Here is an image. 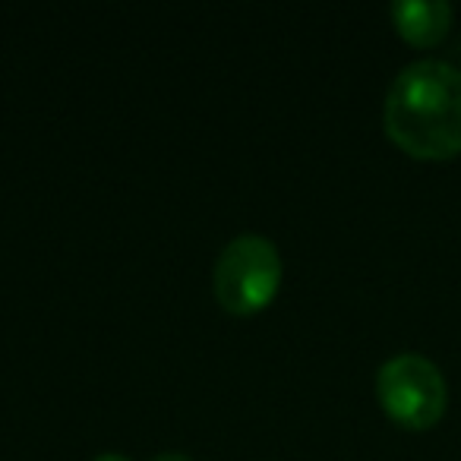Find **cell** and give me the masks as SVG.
Here are the masks:
<instances>
[{
  "mask_svg": "<svg viewBox=\"0 0 461 461\" xmlns=\"http://www.w3.org/2000/svg\"><path fill=\"white\" fill-rule=\"evenodd\" d=\"M278 285H282V257L269 238L238 234L221 247L215 263V297L228 313H257L278 294Z\"/></svg>",
  "mask_w": 461,
  "mask_h": 461,
  "instance_id": "obj_2",
  "label": "cell"
},
{
  "mask_svg": "<svg viewBox=\"0 0 461 461\" xmlns=\"http://www.w3.org/2000/svg\"><path fill=\"white\" fill-rule=\"evenodd\" d=\"M376 398L398 427L429 429L446 414V376L423 354H395L376 370Z\"/></svg>",
  "mask_w": 461,
  "mask_h": 461,
  "instance_id": "obj_3",
  "label": "cell"
},
{
  "mask_svg": "<svg viewBox=\"0 0 461 461\" xmlns=\"http://www.w3.org/2000/svg\"><path fill=\"white\" fill-rule=\"evenodd\" d=\"M452 4L446 0H395L392 4V23L398 35L417 48H433L446 39L452 29Z\"/></svg>",
  "mask_w": 461,
  "mask_h": 461,
  "instance_id": "obj_4",
  "label": "cell"
},
{
  "mask_svg": "<svg viewBox=\"0 0 461 461\" xmlns=\"http://www.w3.org/2000/svg\"><path fill=\"white\" fill-rule=\"evenodd\" d=\"M92 461H130L127 455H121V452H102V455H95Z\"/></svg>",
  "mask_w": 461,
  "mask_h": 461,
  "instance_id": "obj_5",
  "label": "cell"
},
{
  "mask_svg": "<svg viewBox=\"0 0 461 461\" xmlns=\"http://www.w3.org/2000/svg\"><path fill=\"white\" fill-rule=\"evenodd\" d=\"M383 127L411 158L461 155V67L439 58L402 67L385 92Z\"/></svg>",
  "mask_w": 461,
  "mask_h": 461,
  "instance_id": "obj_1",
  "label": "cell"
},
{
  "mask_svg": "<svg viewBox=\"0 0 461 461\" xmlns=\"http://www.w3.org/2000/svg\"><path fill=\"white\" fill-rule=\"evenodd\" d=\"M155 461H193V458H186L184 452H161Z\"/></svg>",
  "mask_w": 461,
  "mask_h": 461,
  "instance_id": "obj_6",
  "label": "cell"
}]
</instances>
